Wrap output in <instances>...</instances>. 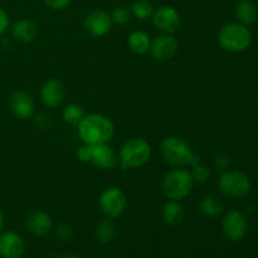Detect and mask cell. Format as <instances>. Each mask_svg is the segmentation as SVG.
<instances>
[{
    "instance_id": "cell-25",
    "label": "cell",
    "mask_w": 258,
    "mask_h": 258,
    "mask_svg": "<svg viewBox=\"0 0 258 258\" xmlns=\"http://www.w3.org/2000/svg\"><path fill=\"white\" fill-rule=\"evenodd\" d=\"M131 17H133V13L128 8L126 7H118L116 9H113V12L111 13V19H112V23L117 25H125L127 24L131 20Z\"/></svg>"
},
{
    "instance_id": "cell-17",
    "label": "cell",
    "mask_w": 258,
    "mask_h": 258,
    "mask_svg": "<svg viewBox=\"0 0 258 258\" xmlns=\"http://www.w3.org/2000/svg\"><path fill=\"white\" fill-rule=\"evenodd\" d=\"M12 37L20 43L34 42L39 34V28L32 19H19L12 25Z\"/></svg>"
},
{
    "instance_id": "cell-29",
    "label": "cell",
    "mask_w": 258,
    "mask_h": 258,
    "mask_svg": "<svg viewBox=\"0 0 258 258\" xmlns=\"http://www.w3.org/2000/svg\"><path fill=\"white\" fill-rule=\"evenodd\" d=\"M71 2H72V0H43L45 7L49 8V9L52 10H55V12L64 10L66 8L70 7Z\"/></svg>"
},
{
    "instance_id": "cell-30",
    "label": "cell",
    "mask_w": 258,
    "mask_h": 258,
    "mask_svg": "<svg viewBox=\"0 0 258 258\" xmlns=\"http://www.w3.org/2000/svg\"><path fill=\"white\" fill-rule=\"evenodd\" d=\"M55 234H57V237L60 241H70L73 236V232L71 227L67 226V224H59L55 228Z\"/></svg>"
},
{
    "instance_id": "cell-12",
    "label": "cell",
    "mask_w": 258,
    "mask_h": 258,
    "mask_svg": "<svg viewBox=\"0 0 258 258\" xmlns=\"http://www.w3.org/2000/svg\"><path fill=\"white\" fill-rule=\"evenodd\" d=\"M83 25L92 37H103L110 32L112 27L111 14H108L106 10L96 9L86 15Z\"/></svg>"
},
{
    "instance_id": "cell-4",
    "label": "cell",
    "mask_w": 258,
    "mask_h": 258,
    "mask_svg": "<svg viewBox=\"0 0 258 258\" xmlns=\"http://www.w3.org/2000/svg\"><path fill=\"white\" fill-rule=\"evenodd\" d=\"M193 185L194 180L190 171L181 168L169 170L161 181V188L166 198L178 202L185 199L191 193Z\"/></svg>"
},
{
    "instance_id": "cell-24",
    "label": "cell",
    "mask_w": 258,
    "mask_h": 258,
    "mask_svg": "<svg viewBox=\"0 0 258 258\" xmlns=\"http://www.w3.org/2000/svg\"><path fill=\"white\" fill-rule=\"evenodd\" d=\"M131 13L135 18L140 20H146L151 18L154 13V8L149 0H136L131 5Z\"/></svg>"
},
{
    "instance_id": "cell-34",
    "label": "cell",
    "mask_w": 258,
    "mask_h": 258,
    "mask_svg": "<svg viewBox=\"0 0 258 258\" xmlns=\"http://www.w3.org/2000/svg\"><path fill=\"white\" fill-rule=\"evenodd\" d=\"M59 258H80L78 256H75V254H64V256L59 257Z\"/></svg>"
},
{
    "instance_id": "cell-23",
    "label": "cell",
    "mask_w": 258,
    "mask_h": 258,
    "mask_svg": "<svg viewBox=\"0 0 258 258\" xmlns=\"http://www.w3.org/2000/svg\"><path fill=\"white\" fill-rule=\"evenodd\" d=\"M85 116V110L82 108V106L77 105V103H68L62 111L63 121L70 126H78V123L82 121Z\"/></svg>"
},
{
    "instance_id": "cell-2",
    "label": "cell",
    "mask_w": 258,
    "mask_h": 258,
    "mask_svg": "<svg viewBox=\"0 0 258 258\" xmlns=\"http://www.w3.org/2000/svg\"><path fill=\"white\" fill-rule=\"evenodd\" d=\"M153 148L143 138H133L126 141L118 151V164L122 170H130L144 166L149 163Z\"/></svg>"
},
{
    "instance_id": "cell-9",
    "label": "cell",
    "mask_w": 258,
    "mask_h": 258,
    "mask_svg": "<svg viewBox=\"0 0 258 258\" xmlns=\"http://www.w3.org/2000/svg\"><path fill=\"white\" fill-rule=\"evenodd\" d=\"M222 229L224 236L231 241H241L247 233L248 222L246 216L239 211H229L222 221Z\"/></svg>"
},
{
    "instance_id": "cell-3",
    "label": "cell",
    "mask_w": 258,
    "mask_h": 258,
    "mask_svg": "<svg viewBox=\"0 0 258 258\" xmlns=\"http://www.w3.org/2000/svg\"><path fill=\"white\" fill-rule=\"evenodd\" d=\"M218 42L227 52L241 53L251 45L252 34L247 25L239 22H231L219 29Z\"/></svg>"
},
{
    "instance_id": "cell-1",
    "label": "cell",
    "mask_w": 258,
    "mask_h": 258,
    "mask_svg": "<svg viewBox=\"0 0 258 258\" xmlns=\"http://www.w3.org/2000/svg\"><path fill=\"white\" fill-rule=\"evenodd\" d=\"M77 130L80 139L87 145L106 144L115 135V126L112 121L101 113L86 115L78 123Z\"/></svg>"
},
{
    "instance_id": "cell-6",
    "label": "cell",
    "mask_w": 258,
    "mask_h": 258,
    "mask_svg": "<svg viewBox=\"0 0 258 258\" xmlns=\"http://www.w3.org/2000/svg\"><path fill=\"white\" fill-rule=\"evenodd\" d=\"M251 180L238 170H224L218 179V188L223 196L229 198H244L251 191Z\"/></svg>"
},
{
    "instance_id": "cell-32",
    "label": "cell",
    "mask_w": 258,
    "mask_h": 258,
    "mask_svg": "<svg viewBox=\"0 0 258 258\" xmlns=\"http://www.w3.org/2000/svg\"><path fill=\"white\" fill-rule=\"evenodd\" d=\"M9 25H10L9 14L7 13V10L0 8V35H3L5 32H7Z\"/></svg>"
},
{
    "instance_id": "cell-15",
    "label": "cell",
    "mask_w": 258,
    "mask_h": 258,
    "mask_svg": "<svg viewBox=\"0 0 258 258\" xmlns=\"http://www.w3.org/2000/svg\"><path fill=\"white\" fill-rule=\"evenodd\" d=\"M25 252L23 237L14 231L0 232V257L22 258Z\"/></svg>"
},
{
    "instance_id": "cell-5",
    "label": "cell",
    "mask_w": 258,
    "mask_h": 258,
    "mask_svg": "<svg viewBox=\"0 0 258 258\" xmlns=\"http://www.w3.org/2000/svg\"><path fill=\"white\" fill-rule=\"evenodd\" d=\"M160 154L166 164L183 168L190 164L194 153L190 145L179 136H168L160 144Z\"/></svg>"
},
{
    "instance_id": "cell-18",
    "label": "cell",
    "mask_w": 258,
    "mask_h": 258,
    "mask_svg": "<svg viewBox=\"0 0 258 258\" xmlns=\"http://www.w3.org/2000/svg\"><path fill=\"white\" fill-rule=\"evenodd\" d=\"M198 208L203 216L208 218H216L224 212V203L216 194H207L199 202Z\"/></svg>"
},
{
    "instance_id": "cell-13",
    "label": "cell",
    "mask_w": 258,
    "mask_h": 258,
    "mask_svg": "<svg viewBox=\"0 0 258 258\" xmlns=\"http://www.w3.org/2000/svg\"><path fill=\"white\" fill-rule=\"evenodd\" d=\"M9 107L18 120H28L34 115V100L25 91H15L9 97Z\"/></svg>"
},
{
    "instance_id": "cell-20",
    "label": "cell",
    "mask_w": 258,
    "mask_h": 258,
    "mask_svg": "<svg viewBox=\"0 0 258 258\" xmlns=\"http://www.w3.org/2000/svg\"><path fill=\"white\" fill-rule=\"evenodd\" d=\"M236 17L242 24H253L258 18L257 5L252 0H239L236 5Z\"/></svg>"
},
{
    "instance_id": "cell-31",
    "label": "cell",
    "mask_w": 258,
    "mask_h": 258,
    "mask_svg": "<svg viewBox=\"0 0 258 258\" xmlns=\"http://www.w3.org/2000/svg\"><path fill=\"white\" fill-rule=\"evenodd\" d=\"M76 156L82 163H91V145L83 144L76 153Z\"/></svg>"
},
{
    "instance_id": "cell-27",
    "label": "cell",
    "mask_w": 258,
    "mask_h": 258,
    "mask_svg": "<svg viewBox=\"0 0 258 258\" xmlns=\"http://www.w3.org/2000/svg\"><path fill=\"white\" fill-rule=\"evenodd\" d=\"M33 118H34L35 125L39 128H42V130H47V128H49L50 125H52V118H50V116L45 112L34 113V115H33Z\"/></svg>"
},
{
    "instance_id": "cell-16",
    "label": "cell",
    "mask_w": 258,
    "mask_h": 258,
    "mask_svg": "<svg viewBox=\"0 0 258 258\" xmlns=\"http://www.w3.org/2000/svg\"><path fill=\"white\" fill-rule=\"evenodd\" d=\"M25 228L37 237H44L53 229V219L47 212L34 211L25 218Z\"/></svg>"
},
{
    "instance_id": "cell-8",
    "label": "cell",
    "mask_w": 258,
    "mask_h": 258,
    "mask_svg": "<svg viewBox=\"0 0 258 258\" xmlns=\"http://www.w3.org/2000/svg\"><path fill=\"white\" fill-rule=\"evenodd\" d=\"M153 24L158 30L164 34H173L180 27V14L178 10L169 5H161V7L154 9Z\"/></svg>"
},
{
    "instance_id": "cell-26",
    "label": "cell",
    "mask_w": 258,
    "mask_h": 258,
    "mask_svg": "<svg viewBox=\"0 0 258 258\" xmlns=\"http://www.w3.org/2000/svg\"><path fill=\"white\" fill-rule=\"evenodd\" d=\"M190 174L194 183L198 184L206 183V181H208L209 176H211V171H209V169L207 168L206 165H203V164H198V165L196 166H191Z\"/></svg>"
},
{
    "instance_id": "cell-35",
    "label": "cell",
    "mask_w": 258,
    "mask_h": 258,
    "mask_svg": "<svg viewBox=\"0 0 258 258\" xmlns=\"http://www.w3.org/2000/svg\"><path fill=\"white\" fill-rule=\"evenodd\" d=\"M120 258H126V257H120Z\"/></svg>"
},
{
    "instance_id": "cell-21",
    "label": "cell",
    "mask_w": 258,
    "mask_h": 258,
    "mask_svg": "<svg viewBox=\"0 0 258 258\" xmlns=\"http://www.w3.org/2000/svg\"><path fill=\"white\" fill-rule=\"evenodd\" d=\"M184 208L178 201H170L169 199L163 207V219L165 223L170 226H178L184 221Z\"/></svg>"
},
{
    "instance_id": "cell-19",
    "label": "cell",
    "mask_w": 258,
    "mask_h": 258,
    "mask_svg": "<svg viewBox=\"0 0 258 258\" xmlns=\"http://www.w3.org/2000/svg\"><path fill=\"white\" fill-rule=\"evenodd\" d=\"M151 39L148 33L143 30H134L127 37V45L130 50L135 54L143 55L150 50Z\"/></svg>"
},
{
    "instance_id": "cell-7",
    "label": "cell",
    "mask_w": 258,
    "mask_h": 258,
    "mask_svg": "<svg viewBox=\"0 0 258 258\" xmlns=\"http://www.w3.org/2000/svg\"><path fill=\"white\" fill-rule=\"evenodd\" d=\"M100 209L107 218H117L127 207L126 194L118 186H108L100 196Z\"/></svg>"
},
{
    "instance_id": "cell-11",
    "label": "cell",
    "mask_w": 258,
    "mask_h": 258,
    "mask_svg": "<svg viewBox=\"0 0 258 258\" xmlns=\"http://www.w3.org/2000/svg\"><path fill=\"white\" fill-rule=\"evenodd\" d=\"M40 100L48 108H57L63 103L66 98V88L62 81L58 78H50L45 81L40 87Z\"/></svg>"
},
{
    "instance_id": "cell-22",
    "label": "cell",
    "mask_w": 258,
    "mask_h": 258,
    "mask_svg": "<svg viewBox=\"0 0 258 258\" xmlns=\"http://www.w3.org/2000/svg\"><path fill=\"white\" fill-rule=\"evenodd\" d=\"M96 238L103 244H108L115 239L116 226L111 218H105L96 226Z\"/></svg>"
},
{
    "instance_id": "cell-14",
    "label": "cell",
    "mask_w": 258,
    "mask_h": 258,
    "mask_svg": "<svg viewBox=\"0 0 258 258\" xmlns=\"http://www.w3.org/2000/svg\"><path fill=\"white\" fill-rule=\"evenodd\" d=\"M91 163L102 170H112L118 165V155L107 143L91 145Z\"/></svg>"
},
{
    "instance_id": "cell-33",
    "label": "cell",
    "mask_w": 258,
    "mask_h": 258,
    "mask_svg": "<svg viewBox=\"0 0 258 258\" xmlns=\"http://www.w3.org/2000/svg\"><path fill=\"white\" fill-rule=\"evenodd\" d=\"M3 226H4V214H3L2 208H0V232H2Z\"/></svg>"
},
{
    "instance_id": "cell-10",
    "label": "cell",
    "mask_w": 258,
    "mask_h": 258,
    "mask_svg": "<svg viewBox=\"0 0 258 258\" xmlns=\"http://www.w3.org/2000/svg\"><path fill=\"white\" fill-rule=\"evenodd\" d=\"M178 40L173 34H163L154 38L150 44V54L158 62H166L178 52Z\"/></svg>"
},
{
    "instance_id": "cell-28",
    "label": "cell",
    "mask_w": 258,
    "mask_h": 258,
    "mask_svg": "<svg viewBox=\"0 0 258 258\" xmlns=\"http://www.w3.org/2000/svg\"><path fill=\"white\" fill-rule=\"evenodd\" d=\"M214 165H216L217 169L224 171L231 165V159L226 153H218L214 156Z\"/></svg>"
}]
</instances>
